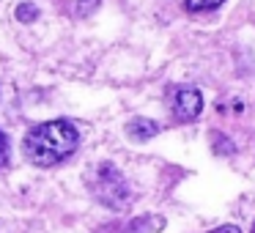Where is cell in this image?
<instances>
[{
    "mask_svg": "<svg viewBox=\"0 0 255 233\" xmlns=\"http://www.w3.org/2000/svg\"><path fill=\"white\" fill-rule=\"evenodd\" d=\"M211 233H242V228H236V225H222V228H217V231H211Z\"/></svg>",
    "mask_w": 255,
    "mask_h": 233,
    "instance_id": "9",
    "label": "cell"
},
{
    "mask_svg": "<svg viewBox=\"0 0 255 233\" xmlns=\"http://www.w3.org/2000/svg\"><path fill=\"white\" fill-rule=\"evenodd\" d=\"M159 123L156 121H151V118H132L129 121V137L132 140H137V143H145V140H151V137H156L159 134Z\"/></svg>",
    "mask_w": 255,
    "mask_h": 233,
    "instance_id": "4",
    "label": "cell"
},
{
    "mask_svg": "<svg viewBox=\"0 0 255 233\" xmlns=\"http://www.w3.org/2000/svg\"><path fill=\"white\" fill-rule=\"evenodd\" d=\"M225 0H184V8L192 14H200V11H214V8H220Z\"/></svg>",
    "mask_w": 255,
    "mask_h": 233,
    "instance_id": "5",
    "label": "cell"
},
{
    "mask_svg": "<svg viewBox=\"0 0 255 233\" xmlns=\"http://www.w3.org/2000/svg\"><path fill=\"white\" fill-rule=\"evenodd\" d=\"M25 156L30 165L36 167H55L58 162H63L66 156H72L80 145V132L72 121H44L30 126V132L25 134Z\"/></svg>",
    "mask_w": 255,
    "mask_h": 233,
    "instance_id": "1",
    "label": "cell"
},
{
    "mask_svg": "<svg viewBox=\"0 0 255 233\" xmlns=\"http://www.w3.org/2000/svg\"><path fill=\"white\" fill-rule=\"evenodd\" d=\"M88 187H91V195L99 200L102 206L107 209H127L129 200H132V189H129L127 178L121 176L116 165L110 162H102L96 165L94 170L88 173Z\"/></svg>",
    "mask_w": 255,
    "mask_h": 233,
    "instance_id": "2",
    "label": "cell"
},
{
    "mask_svg": "<svg viewBox=\"0 0 255 233\" xmlns=\"http://www.w3.org/2000/svg\"><path fill=\"white\" fill-rule=\"evenodd\" d=\"M211 137H214V151H217V154H233V151H236V148H233V143H231V140H228V137H222V134H211Z\"/></svg>",
    "mask_w": 255,
    "mask_h": 233,
    "instance_id": "8",
    "label": "cell"
},
{
    "mask_svg": "<svg viewBox=\"0 0 255 233\" xmlns=\"http://www.w3.org/2000/svg\"><path fill=\"white\" fill-rule=\"evenodd\" d=\"M200 113H203V94H200L198 88L184 85V88L173 91V96H170V116L176 118L178 123L195 121Z\"/></svg>",
    "mask_w": 255,
    "mask_h": 233,
    "instance_id": "3",
    "label": "cell"
},
{
    "mask_svg": "<svg viewBox=\"0 0 255 233\" xmlns=\"http://www.w3.org/2000/svg\"><path fill=\"white\" fill-rule=\"evenodd\" d=\"M8 162H11V143H8L6 132H0V170L8 167Z\"/></svg>",
    "mask_w": 255,
    "mask_h": 233,
    "instance_id": "7",
    "label": "cell"
},
{
    "mask_svg": "<svg viewBox=\"0 0 255 233\" xmlns=\"http://www.w3.org/2000/svg\"><path fill=\"white\" fill-rule=\"evenodd\" d=\"M36 17H39V6H36V3H19L17 6L19 22H36Z\"/></svg>",
    "mask_w": 255,
    "mask_h": 233,
    "instance_id": "6",
    "label": "cell"
}]
</instances>
